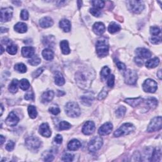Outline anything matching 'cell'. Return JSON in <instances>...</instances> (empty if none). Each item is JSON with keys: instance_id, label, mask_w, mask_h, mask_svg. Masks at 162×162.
<instances>
[{"instance_id": "cell-1", "label": "cell", "mask_w": 162, "mask_h": 162, "mask_svg": "<svg viewBox=\"0 0 162 162\" xmlns=\"http://www.w3.org/2000/svg\"><path fill=\"white\" fill-rule=\"evenodd\" d=\"M94 77L95 72L91 68H82L76 73L77 84L81 89H89Z\"/></svg>"}, {"instance_id": "cell-2", "label": "cell", "mask_w": 162, "mask_h": 162, "mask_svg": "<svg viewBox=\"0 0 162 162\" xmlns=\"http://www.w3.org/2000/svg\"><path fill=\"white\" fill-rule=\"evenodd\" d=\"M96 53L99 57H105L107 56L109 52V45L106 39H100L96 44Z\"/></svg>"}, {"instance_id": "cell-3", "label": "cell", "mask_w": 162, "mask_h": 162, "mask_svg": "<svg viewBox=\"0 0 162 162\" xmlns=\"http://www.w3.org/2000/svg\"><path fill=\"white\" fill-rule=\"evenodd\" d=\"M66 114L70 117H77L81 115V109L78 104L75 102H69L65 107Z\"/></svg>"}, {"instance_id": "cell-4", "label": "cell", "mask_w": 162, "mask_h": 162, "mask_svg": "<svg viewBox=\"0 0 162 162\" xmlns=\"http://www.w3.org/2000/svg\"><path fill=\"white\" fill-rule=\"evenodd\" d=\"M135 130V127L131 123H123L122 126L118 128L117 130L114 132L115 137H120L132 133Z\"/></svg>"}, {"instance_id": "cell-5", "label": "cell", "mask_w": 162, "mask_h": 162, "mask_svg": "<svg viewBox=\"0 0 162 162\" xmlns=\"http://www.w3.org/2000/svg\"><path fill=\"white\" fill-rule=\"evenodd\" d=\"M137 73L135 70L128 69L124 72L125 82L129 85H135L137 80Z\"/></svg>"}, {"instance_id": "cell-6", "label": "cell", "mask_w": 162, "mask_h": 162, "mask_svg": "<svg viewBox=\"0 0 162 162\" xmlns=\"http://www.w3.org/2000/svg\"><path fill=\"white\" fill-rule=\"evenodd\" d=\"M103 146V139L101 137L96 136L92 138L88 144V150L90 152L98 151Z\"/></svg>"}, {"instance_id": "cell-7", "label": "cell", "mask_w": 162, "mask_h": 162, "mask_svg": "<svg viewBox=\"0 0 162 162\" xmlns=\"http://www.w3.org/2000/svg\"><path fill=\"white\" fill-rule=\"evenodd\" d=\"M161 117H156L153 118L147 127V131L148 132H153L158 131L161 129Z\"/></svg>"}, {"instance_id": "cell-8", "label": "cell", "mask_w": 162, "mask_h": 162, "mask_svg": "<svg viewBox=\"0 0 162 162\" xmlns=\"http://www.w3.org/2000/svg\"><path fill=\"white\" fill-rule=\"evenodd\" d=\"M25 145L30 150H38L41 147V141L37 137L31 136L25 139Z\"/></svg>"}, {"instance_id": "cell-9", "label": "cell", "mask_w": 162, "mask_h": 162, "mask_svg": "<svg viewBox=\"0 0 162 162\" xmlns=\"http://www.w3.org/2000/svg\"><path fill=\"white\" fill-rule=\"evenodd\" d=\"M129 7L134 13H140L144 10L145 4L141 1H128Z\"/></svg>"}, {"instance_id": "cell-10", "label": "cell", "mask_w": 162, "mask_h": 162, "mask_svg": "<svg viewBox=\"0 0 162 162\" xmlns=\"http://www.w3.org/2000/svg\"><path fill=\"white\" fill-rule=\"evenodd\" d=\"M157 87H158L157 83L151 78L146 79L142 84L143 90L146 92H150V93H154L156 91Z\"/></svg>"}, {"instance_id": "cell-11", "label": "cell", "mask_w": 162, "mask_h": 162, "mask_svg": "<svg viewBox=\"0 0 162 162\" xmlns=\"http://www.w3.org/2000/svg\"><path fill=\"white\" fill-rule=\"evenodd\" d=\"M13 16V8L12 7L4 8L1 10V22H6L12 19Z\"/></svg>"}, {"instance_id": "cell-12", "label": "cell", "mask_w": 162, "mask_h": 162, "mask_svg": "<svg viewBox=\"0 0 162 162\" xmlns=\"http://www.w3.org/2000/svg\"><path fill=\"white\" fill-rule=\"evenodd\" d=\"M95 130V124L92 121L86 122L82 127V132L85 135L89 136L94 132Z\"/></svg>"}, {"instance_id": "cell-13", "label": "cell", "mask_w": 162, "mask_h": 162, "mask_svg": "<svg viewBox=\"0 0 162 162\" xmlns=\"http://www.w3.org/2000/svg\"><path fill=\"white\" fill-rule=\"evenodd\" d=\"M113 130V124L110 122H106L101 126L98 130L100 136L108 135Z\"/></svg>"}, {"instance_id": "cell-14", "label": "cell", "mask_w": 162, "mask_h": 162, "mask_svg": "<svg viewBox=\"0 0 162 162\" xmlns=\"http://www.w3.org/2000/svg\"><path fill=\"white\" fill-rule=\"evenodd\" d=\"M19 122V118H18L17 115L13 112H12L9 113L8 117L7 118L5 122L8 125V126L10 127H14Z\"/></svg>"}, {"instance_id": "cell-15", "label": "cell", "mask_w": 162, "mask_h": 162, "mask_svg": "<svg viewBox=\"0 0 162 162\" xmlns=\"http://www.w3.org/2000/svg\"><path fill=\"white\" fill-rule=\"evenodd\" d=\"M81 103L85 106H91L94 101V94L92 92H87L81 98Z\"/></svg>"}, {"instance_id": "cell-16", "label": "cell", "mask_w": 162, "mask_h": 162, "mask_svg": "<svg viewBox=\"0 0 162 162\" xmlns=\"http://www.w3.org/2000/svg\"><path fill=\"white\" fill-rule=\"evenodd\" d=\"M39 132L41 136L46 137H49L52 135V131L47 123H44L41 125L39 129Z\"/></svg>"}, {"instance_id": "cell-17", "label": "cell", "mask_w": 162, "mask_h": 162, "mask_svg": "<svg viewBox=\"0 0 162 162\" xmlns=\"http://www.w3.org/2000/svg\"><path fill=\"white\" fill-rule=\"evenodd\" d=\"M105 26L102 22H96L92 27V31L98 36H101L105 31Z\"/></svg>"}, {"instance_id": "cell-18", "label": "cell", "mask_w": 162, "mask_h": 162, "mask_svg": "<svg viewBox=\"0 0 162 162\" xmlns=\"http://www.w3.org/2000/svg\"><path fill=\"white\" fill-rule=\"evenodd\" d=\"M136 53L138 57L145 59L150 58L152 54L150 51L146 48H137L136 50Z\"/></svg>"}, {"instance_id": "cell-19", "label": "cell", "mask_w": 162, "mask_h": 162, "mask_svg": "<svg viewBox=\"0 0 162 162\" xmlns=\"http://www.w3.org/2000/svg\"><path fill=\"white\" fill-rule=\"evenodd\" d=\"M54 92L53 91H47L41 96V101L43 103H48L52 101L54 98Z\"/></svg>"}, {"instance_id": "cell-20", "label": "cell", "mask_w": 162, "mask_h": 162, "mask_svg": "<svg viewBox=\"0 0 162 162\" xmlns=\"http://www.w3.org/2000/svg\"><path fill=\"white\" fill-rule=\"evenodd\" d=\"M39 25L43 28H48L53 25V20L51 17H45L40 20Z\"/></svg>"}, {"instance_id": "cell-21", "label": "cell", "mask_w": 162, "mask_h": 162, "mask_svg": "<svg viewBox=\"0 0 162 162\" xmlns=\"http://www.w3.org/2000/svg\"><path fill=\"white\" fill-rule=\"evenodd\" d=\"M22 54L25 58H32L34 54V49L31 46H25L22 48Z\"/></svg>"}, {"instance_id": "cell-22", "label": "cell", "mask_w": 162, "mask_h": 162, "mask_svg": "<svg viewBox=\"0 0 162 162\" xmlns=\"http://www.w3.org/2000/svg\"><path fill=\"white\" fill-rule=\"evenodd\" d=\"M143 101V99L141 97H139L137 98H127L125 100V102L127 103L132 107H136V106L139 105Z\"/></svg>"}, {"instance_id": "cell-23", "label": "cell", "mask_w": 162, "mask_h": 162, "mask_svg": "<svg viewBox=\"0 0 162 162\" xmlns=\"http://www.w3.org/2000/svg\"><path fill=\"white\" fill-rule=\"evenodd\" d=\"M60 27L61 28L64 32H70L71 29V24L70 21L67 19H62L59 22Z\"/></svg>"}, {"instance_id": "cell-24", "label": "cell", "mask_w": 162, "mask_h": 162, "mask_svg": "<svg viewBox=\"0 0 162 162\" xmlns=\"http://www.w3.org/2000/svg\"><path fill=\"white\" fill-rule=\"evenodd\" d=\"M81 146V143L77 139H73L68 142V149L70 151L78 150Z\"/></svg>"}, {"instance_id": "cell-25", "label": "cell", "mask_w": 162, "mask_h": 162, "mask_svg": "<svg viewBox=\"0 0 162 162\" xmlns=\"http://www.w3.org/2000/svg\"><path fill=\"white\" fill-rule=\"evenodd\" d=\"M153 152V150L151 147H147L143 151V154L141 156L142 161H150L151 158V156Z\"/></svg>"}, {"instance_id": "cell-26", "label": "cell", "mask_w": 162, "mask_h": 162, "mask_svg": "<svg viewBox=\"0 0 162 162\" xmlns=\"http://www.w3.org/2000/svg\"><path fill=\"white\" fill-rule=\"evenodd\" d=\"M54 82L55 84L58 86H62L63 85L65 84V78L63 75L59 72H56V73H55Z\"/></svg>"}, {"instance_id": "cell-27", "label": "cell", "mask_w": 162, "mask_h": 162, "mask_svg": "<svg viewBox=\"0 0 162 162\" xmlns=\"http://www.w3.org/2000/svg\"><path fill=\"white\" fill-rule=\"evenodd\" d=\"M14 29L16 32H18V33L23 34L25 33L27 31V26L25 24V23L23 22H18L14 26Z\"/></svg>"}, {"instance_id": "cell-28", "label": "cell", "mask_w": 162, "mask_h": 162, "mask_svg": "<svg viewBox=\"0 0 162 162\" xmlns=\"http://www.w3.org/2000/svg\"><path fill=\"white\" fill-rule=\"evenodd\" d=\"M42 56L44 60L50 61V60H52L54 58V53L52 49L46 48L43 51Z\"/></svg>"}, {"instance_id": "cell-29", "label": "cell", "mask_w": 162, "mask_h": 162, "mask_svg": "<svg viewBox=\"0 0 162 162\" xmlns=\"http://www.w3.org/2000/svg\"><path fill=\"white\" fill-rule=\"evenodd\" d=\"M60 48H61L62 52L64 54H68L70 53V49L69 48L68 43V41L66 40H63L60 43Z\"/></svg>"}, {"instance_id": "cell-30", "label": "cell", "mask_w": 162, "mask_h": 162, "mask_svg": "<svg viewBox=\"0 0 162 162\" xmlns=\"http://www.w3.org/2000/svg\"><path fill=\"white\" fill-rule=\"evenodd\" d=\"M160 63V60L158 58H154L148 60L146 63V66L149 68H154L158 65Z\"/></svg>"}, {"instance_id": "cell-31", "label": "cell", "mask_w": 162, "mask_h": 162, "mask_svg": "<svg viewBox=\"0 0 162 162\" xmlns=\"http://www.w3.org/2000/svg\"><path fill=\"white\" fill-rule=\"evenodd\" d=\"M120 29H121V27H120V25L114 22L110 23L108 29L109 32L111 34L116 33V32L120 31Z\"/></svg>"}, {"instance_id": "cell-32", "label": "cell", "mask_w": 162, "mask_h": 162, "mask_svg": "<svg viewBox=\"0 0 162 162\" xmlns=\"http://www.w3.org/2000/svg\"><path fill=\"white\" fill-rule=\"evenodd\" d=\"M18 84H19V82L17 79H13L8 86V90L12 93H15L18 91Z\"/></svg>"}, {"instance_id": "cell-33", "label": "cell", "mask_w": 162, "mask_h": 162, "mask_svg": "<svg viewBox=\"0 0 162 162\" xmlns=\"http://www.w3.org/2000/svg\"><path fill=\"white\" fill-rule=\"evenodd\" d=\"M161 157V152L160 149H156L153 150V154L151 156V161H158L160 160Z\"/></svg>"}, {"instance_id": "cell-34", "label": "cell", "mask_w": 162, "mask_h": 162, "mask_svg": "<svg viewBox=\"0 0 162 162\" xmlns=\"http://www.w3.org/2000/svg\"><path fill=\"white\" fill-rule=\"evenodd\" d=\"M146 105L150 108H155L158 105V100L155 98H150L146 100Z\"/></svg>"}, {"instance_id": "cell-35", "label": "cell", "mask_w": 162, "mask_h": 162, "mask_svg": "<svg viewBox=\"0 0 162 162\" xmlns=\"http://www.w3.org/2000/svg\"><path fill=\"white\" fill-rule=\"evenodd\" d=\"M28 113L31 118H36L37 116H38V112H37V109L36 106L29 105L28 106Z\"/></svg>"}, {"instance_id": "cell-36", "label": "cell", "mask_w": 162, "mask_h": 162, "mask_svg": "<svg viewBox=\"0 0 162 162\" xmlns=\"http://www.w3.org/2000/svg\"><path fill=\"white\" fill-rule=\"evenodd\" d=\"M19 87L20 88L24 91H27L29 88L30 87V83L29 81L25 78H23L19 82Z\"/></svg>"}, {"instance_id": "cell-37", "label": "cell", "mask_w": 162, "mask_h": 162, "mask_svg": "<svg viewBox=\"0 0 162 162\" xmlns=\"http://www.w3.org/2000/svg\"><path fill=\"white\" fill-rule=\"evenodd\" d=\"M71 127V124L66 121H62L58 124V129L60 131L68 130V129H70Z\"/></svg>"}, {"instance_id": "cell-38", "label": "cell", "mask_w": 162, "mask_h": 162, "mask_svg": "<svg viewBox=\"0 0 162 162\" xmlns=\"http://www.w3.org/2000/svg\"><path fill=\"white\" fill-rule=\"evenodd\" d=\"M14 69L17 72L21 73H25L27 71V67L23 63H18L15 65L14 67Z\"/></svg>"}, {"instance_id": "cell-39", "label": "cell", "mask_w": 162, "mask_h": 162, "mask_svg": "<svg viewBox=\"0 0 162 162\" xmlns=\"http://www.w3.org/2000/svg\"><path fill=\"white\" fill-rule=\"evenodd\" d=\"M41 60L38 56H35L34 57H32V58L28 61V63L32 66L38 65L41 63Z\"/></svg>"}, {"instance_id": "cell-40", "label": "cell", "mask_w": 162, "mask_h": 162, "mask_svg": "<svg viewBox=\"0 0 162 162\" xmlns=\"http://www.w3.org/2000/svg\"><path fill=\"white\" fill-rule=\"evenodd\" d=\"M7 52L12 55H14L17 52V46L15 44H10L7 46Z\"/></svg>"}, {"instance_id": "cell-41", "label": "cell", "mask_w": 162, "mask_h": 162, "mask_svg": "<svg viewBox=\"0 0 162 162\" xmlns=\"http://www.w3.org/2000/svg\"><path fill=\"white\" fill-rule=\"evenodd\" d=\"M126 113V108L124 106H120L116 111V115L118 118L123 117Z\"/></svg>"}, {"instance_id": "cell-42", "label": "cell", "mask_w": 162, "mask_h": 162, "mask_svg": "<svg viewBox=\"0 0 162 162\" xmlns=\"http://www.w3.org/2000/svg\"><path fill=\"white\" fill-rule=\"evenodd\" d=\"M110 75V69L108 67H104L101 71V76L103 78H106Z\"/></svg>"}, {"instance_id": "cell-43", "label": "cell", "mask_w": 162, "mask_h": 162, "mask_svg": "<svg viewBox=\"0 0 162 162\" xmlns=\"http://www.w3.org/2000/svg\"><path fill=\"white\" fill-rule=\"evenodd\" d=\"M92 4L94 7L95 8L97 9H101L105 7V1H100V0H95V1H92Z\"/></svg>"}, {"instance_id": "cell-44", "label": "cell", "mask_w": 162, "mask_h": 162, "mask_svg": "<svg viewBox=\"0 0 162 162\" xmlns=\"http://www.w3.org/2000/svg\"><path fill=\"white\" fill-rule=\"evenodd\" d=\"M108 89L106 88V87H103V89L101 90V91L100 92L98 96V100H103V99H105L106 96L108 95Z\"/></svg>"}, {"instance_id": "cell-45", "label": "cell", "mask_w": 162, "mask_h": 162, "mask_svg": "<svg viewBox=\"0 0 162 162\" xmlns=\"http://www.w3.org/2000/svg\"><path fill=\"white\" fill-rule=\"evenodd\" d=\"M161 30L158 27L153 26L150 27V33L153 36H158L160 34Z\"/></svg>"}, {"instance_id": "cell-46", "label": "cell", "mask_w": 162, "mask_h": 162, "mask_svg": "<svg viewBox=\"0 0 162 162\" xmlns=\"http://www.w3.org/2000/svg\"><path fill=\"white\" fill-rule=\"evenodd\" d=\"M115 84V76L113 74H110L108 77V82H107V84L108 86L110 88H112V87L114 86Z\"/></svg>"}, {"instance_id": "cell-47", "label": "cell", "mask_w": 162, "mask_h": 162, "mask_svg": "<svg viewBox=\"0 0 162 162\" xmlns=\"http://www.w3.org/2000/svg\"><path fill=\"white\" fill-rule=\"evenodd\" d=\"M116 62V65H117V67H118V68L119 69V70L120 71H122L123 72H125L126 71L127 68H126V65H125L124 63H122L121 62L118 61V60H117Z\"/></svg>"}, {"instance_id": "cell-48", "label": "cell", "mask_w": 162, "mask_h": 162, "mask_svg": "<svg viewBox=\"0 0 162 162\" xmlns=\"http://www.w3.org/2000/svg\"><path fill=\"white\" fill-rule=\"evenodd\" d=\"M73 159V155L70 153H65L62 156V160L65 161H72Z\"/></svg>"}, {"instance_id": "cell-49", "label": "cell", "mask_w": 162, "mask_h": 162, "mask_svg": "<svg viewBox=\"0 0 162 162\" xmlns=\"http://www.w3.org/2000/svg\"><path fill=\"white\" fill-rule=\"evenodd\" d=\"M49 111L50 113H52V114H53L54 115H58L60 112V108L57 106H52V107L49 108Z\"/></svg>"}, {"instance_id": "cell-50", "label": "cell", "mask_w": 162, "mask_h": 162, "mask_svg": "<svg viewBox=\"0 0 162 162\" xmlns=\"http://www.w3.org/2000/svg\"><path fill=\"white\" fill-rule=\"evenodd\" d=\"M90 13H91L92 15L94 16V17H100L101 14V12L98 10V9L95 8H91L90 9Z\"/></svg>"}, {"instance_id": "cell-51", "label": "cell", "mask_w": 162, "mask_h": 162, "mask_svg": "<svg viewBox=\"0 0 162 162\" xmlns=\"http://www.w3.org/2000/svg\"><path fill=\"white\" fill-rule=\"evenodd\" d=\"M20 17L22 20H27L29 18V13L26 10H22L20 13Z\"/></svg>"}, {"instance_id": "cell-52", "label": "cell", "mask_w": 162, "mask_h": 162, "mask_svg": "<svg viewBox=\"0 0 162 162\" xmlns=\"http://www.w3.org/2000/svg\"><path fill=\"white\" fill-rule=\"evenodd\" d=\"M15 142L12 141H9L7 145H6V149L7 151H12L13 149H14V147H15Z\"/></svg>"}, {"instance_id": "cell-53", "label": "cell", "mask_w": 162, "mask_h": 162, "mask_svg": "<svg viewBox=\"0 0 162 162\" xmlns=\"http://www.w3.org/2000/svg\"><path fill=\"white\" fill-rule=\"evenodd\" d=\"M151 43L154 44H158L161 42V37H155V38H153L151 39Z\"/></svg>"}, {"instance_id": "cell-54", "label": "cell", "mask_w": 162, "mask_h": 162, "mask_svg": "<svg viewBox=\"0 0 162 162\" xmlns=\"http://www.w3.org/2000/svg\"><path fill=\"white\" fill-rule=\"evenodd\" d=\"M44 70V68H40L39 69H38L36 72H34L33 73H32V76L34 78L38 77V76H39L41 75V73H42Z\"/></svg>"}, {"instance_id": "cell-55", "label": "cell", "mask_w": 162, "mask_h": 162, "mask_svg": "<svg viewBox=\"0 0 162 162\" xmlns=\"http://www.w3.org/2000/svg\"><path fill=\"white\" fill-rule=\"evenodd\" d=\"M25 99L26 100H34V95L33 92H28L25 94Z\"/></svg>"}, {"instance_id": "cell-56", "label": "cell", "mask_w": 162, "mask_h": 162, "mask_svg": "<svg viewBox=\"0 0 162 162\" xmlns=\"http://www.w3.org/2000/svg\"><path fill=\"white\" fill-rule=\"evenodd\" d=\"M54 141L55 142L57 143V144H62V142L63 141L62 136L61 135H60V134H58L54 138Z\"/></svg>"}, {"instance_id": "cell-57", "label": "cell", "mask_w": 162, "mask_h": 162, "mask_svg": "<svg viewBox=\"0 0 162 162\" xmlns=\"http://www.w3.org/2000/svg\"><path fill=\"white\" fill-rule=\"evenodd\" d=\"M135 62L136 63L137 65H138L139 66H142L143 64H144V61H143L142 59L137 57L135 58Z\"/></svg>"}, {"instance_id": "cell-58", "label": "cell", "mask_w": 162, "mask_h": 162, "mask_svg": "<svg viewBox=\"0 0 162 162\" xmlns=\"http://www.w3.org/2000/svg\"><path fill=\"white\" fill-rule=\"evenodd\" d=\"M54 159V156L52 155V154H48L46 155V156L45 157V159H44V161H53Z\"/></svg>"}, {"instance_id": "cell-59", "label": "cell", "mask_w": 162, "mask_h": 162, "mask_svg": "<svg viewBox=\"0 0 162 162\" xmlns=\"http://www.w3.org/2000/svg\"><path fill=\"white\" fill-rule=\"evenodd\" d=\"M0 139H1V145L3 144V142L5 141V138H4L2 135L0 136Z\"/></svg>"}, {"instance_id": "cell-60", "label": "cell", "mask_w": 162, "mask_h": 162, "mask_svg": "<svg viewBox=\"0 0 162 162\" xmlns=\"http://www.w3.org/2000/svg\"><path fill=\"white\" fill-rule=\"evenodd\" d=\"M157 75L158 76V77H159L160 79H161V70H160L158 71V72L157 73Z\"/></svg>"}, {"instance_id": "cell-61", "label": "cell", "mask_w": 162, "mask_h": 162, "mask_svg": "<svg viewBox=\"0 0 162 162\" xmlns=\"http://www.w3.org/2000/svg\"><path fill=\"white\" fill-rule=\"evenodd\" d=\"M1 115H2L3 112V105H1Z\"/></svg>"}, {"instance_id": "cell-62", "label": "cell", "mask_w": 162, "mask_h": 162, "mask_svg": "<svg viewBox=\"0 0 162 162\" xmlns=\"http://www.w3.org/2000/svg\"><path fill=\"white\" fill-rule=\"evenodd\" d=\"M13 3H14V4H21V2L20 1H13Z\"/></svg>"}, {"instance_id": "cell-63", "label": "cell", "mask_w": 162, "mask_h": 162, "mask_svg": "<svg viewBox=\"0 0 162 162\" xmlns=\"http://www.w3.org/2000/svg\"><path fill=\"white\" fill-rule=\"evenodd\" d=\"M1 54H3V52H4V49H3V46H1Z\"/></svg>"}]
</instances>
